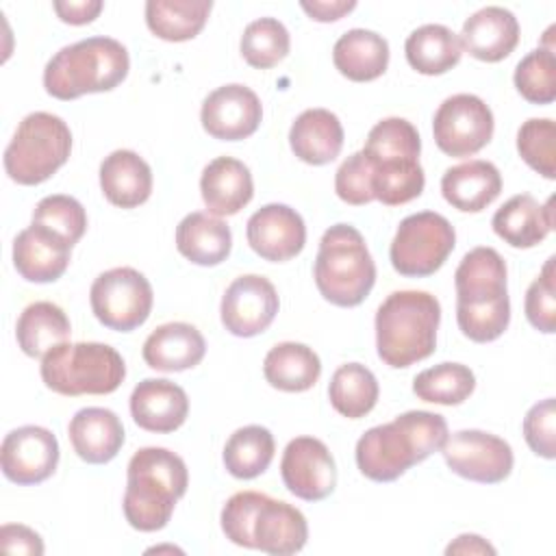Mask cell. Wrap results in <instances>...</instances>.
<instances>
[{"mask_svg":"<svg viewBox=\"0 0 556 556\" xmlns=\"http://www.w3.org/2000/svg\"><path fill=\"white\" fill-rule=\"evenodd\" d=\"M476 389L473 371L463 363H439L419 371L413 380V393L432 404H463Z\"/></svg>","mask_w":556,"mask_h":556,"instance_id":"obj_38","label":"cell"},{"mask_svg":"<svg viewBox=\"0 0 556 556\" xmlns=\"http://www.w3.org/2000/svg\"><path fill=\"white\" fill-rule=\"evenodd\" d=\"M74 452L89 465H104L117 456L124 445V426L119 417L100 406L80 408L67 426Z\"/></svg>","mask_w":556,"mask_h":556,"instance_id":"obj_24","label":"cell"},{"mask_svg":"<svg viewBox=\"0 0 556 556\" xmlns=\"http://www.w3.org/2000/svg\"><path fill=\"white\" fill-rule=\"evenodd\" d=\"M59 465V441L43 426L11 430L0 447V467L7 480L30 486L48 480Z\"/></svg>","mask_w":556,"mask_h":556,"instance_id":"obj_15","label":"cell"},{"mask_svg":"<svg viewBox=\"0 0 556 556\" xmlns=\"http://www.w3.org/2000/svg\"><path fill=\"white\" fill-rule=\"evenodd\" d=\"M458 39L473 59L497 63L517 48L519 22L504 7H484L465 20Z\"/></svg>","mask_w":556,"mask_h":556,"instance_id":"obj_21","label":"cell"},{"mask_svg":"<svg viewBox=\"0 0 556 556\" xmlns=\"http://www.w3.org/2000/svg\"><path fill=\"white\" fill-rule=\"evenodd\" d=\"M274 434L263 426H243L235 430L224 445V467L239 480L261 476L274 460Z\"/></svg>","mask_w":556,"mask_h":556,"instance_id":"obj_36","label":"cell"},{"mask_svg":"<svg viewBox=\"0 0 556 556\" xmlns=\"http://www.w3.org/2000/svg\"><path fill=\"white\" fill-rule=\"evenodd\" d=\"M332 63L341 76L354 83L376 80L387 72L389 43L374 30L352 28L334 41Z\"/></svg>","mask_w":556,"mask_h":556,"instance_id":"obj_29","label":"cell"},{"mask_svg":"<svg viewBox=\"0 0 556 556\" xmlns=\"http://www.w3.org/2000/svg\"><path fill=\"white\" fill-rule=\"evenodd\" d=\"M239 48L248 65L256 70H269L289 54L291 37L280 20L258 17L245 26Z\"/></svg>","mask_w":556,"mask_h":556,"instance_id":"obj_39","label":"cell"},{"mask_svg":"<svg viewBox=\"0 0 556 556\" xmlns=\"http://www.w3.org/2000/svg\"><path fill=\"white\" fill-rule=\"evenodd\" d=\"M245 237L261 258L285 263L302 252L306 243V226L295 208L274 202L252 213Z\"/></svg>","mask_w":556,"mask_h":556,"instance_id":"obj_18","label":"cell"},{"mask_svg":"<svg viewBox=\"0 0 556 556\" xmlns=\"http://www.w3.org/2000/svg\"><path fill=\"white\" fill-rule=\"evenodd\" d=\"M337 195L352 206L369 204L374 198L371 189V163L363 150L350 154L334 174Z\"/></svg>","mask_w":556,"mask_h":556,"instance_id":"obj_45","label":"cell"},{"mask_svg":"<svg viewBox=\"0 0 556 556\" xmlns=\"http://www.w3.org/2000/svg\"><path fill=\"white\" fill-rule=\"evenodd\" d=\"M515 87L532 104H552L556 100V56L552 48L528 52L515 67Z\"/></svg>","mask_w":556,"mask_h":556,"instance_id":"obj_40","label":"cell"},{"mask_svg":"<svg viewBox=\"0 0 556 556\" xmlns=\"http://www.w3.org/2000/svg\"><path fill=\"white\" fill-rule=\"evenodd\" d=\"M367 156V154H365ZM371 189L374 198L387 206H400L421 195L426 176L419 159L380 156L371 159Z\"/></svg>","mask_w":556,"mask_h":556,"instance_id":"obj_35","label":"cell"},{"mask_svg":"<svg viewBox=\"0 0 556 556\" xmlns=\"http://www.w3.org/2000/svg\"><path fill=\"white\" fill-rule=\"evenodd\" d=\"M72 248L61 235L33 222L13 241V265L28 282H54L65 274Z\"/></svg>","mask_w":556,"mask_h":556,"instance_id":"obj_19","label":"cell"},{"mask_svg":"<svg viewBox=\"0 0 556 556\" xmlns=\"http://www.w3.org/2000/svg\"><path fill=\"white\" fill-rule=\"evenodd\" d=\"M0 545L7 554H28V556H41L43 543L41 536L22 523H7L0 530Z\"/></svg>","mask_w":556,"mask_h":556,"instance_id":"obj_47","label":"cell"},{"mask_svg":"<svg viewBox=\"0 0 556 556\" xmlns=\"http://www.w3.org/2000/svg\"><path fill=\"white\" fill-rule=\"evenodd\" d=\"M43 384L61 395H106L126 378L122 354L98 341L59 343L41 356Z\"/></svg>","mask_w":556,"mask_h":556,"instance_id":"obj_7","label":"cell"},{"mask_svg":"<svg viewBox=\"0 0 556 556\" xmlns=\"http://www.w3.org/2000/svg\"><path fill=\"white\" fill-rule=\"evenodd\" d=\"M265 380L280 391H308L321 376V361L313 348L295 341L276 343L263 361Z\"/></svg>","mask_w":556,"mask_h":556,"instance_id":"obj_31","label":"cell"},{"mask_svg":"<svg viewBox=\"0 0 556 556\" xmlns=\"http://www.w3.org/2000/svg\"><path fill=\"white\" fill-rule=\"evenodd\" d=\"M128 50L113 37H87L63 46L43 67V87L56 100L115 89L128 74Z\"/></svg>","mask_w":556,"mask_h":556,"instance_id":"obj_5","label":"cell"},{"mask_svg":"<svg viewBox=\"0 0 556 556\" xmlns=\"http://www.w3.org/2000/svg\"><path fill=\"white\" fill-rule=\"evenodd\" d=\"M519 156L543 178H556V124L549 117H532L517 130Z\"/></svg>","mask_w":556,"mask_h":556,"instance_id":"obj_41","label":"cell"},{"mask_svg":"<svg viewBox=\"0 0 556 556\" xmlns=\"http://www.w3.org/2000/svg\"><path fill=\"white\" fill-rule=\"evenodd\" d=\"M278 306L280 300L276 287L265 276L245 274L228 285L222 298L219 315L230 334L248 339L265 332L271 326Z\"/></svg>","mask_w":556,"mask_h":556,"instance_id":"obj_13","label":"cell"},{"mask_svg":"<svg viewBox=\"0 0 556 556\" xmlns=\"http://www.w3.org/2000/svg\"><path fill=\"white\" fill-rule=\"evenodd\" d=\"M206 354L202 332L187 321H169L150 332L141 356L156 371H185L195 367Z\"/></svg>","mask_w":556,"mask_h":556,"instance_id":"obj_25","label":"cell"},{"mask_svg":"<svg viewBox=\"0 0 556 556\" xmlns=\"http://www.w3.org/2000/svg\"><path fill=\"white\" fill-rule=\"evenodd\" d=\"M447 421L430 410H408L369 428L356 441V465L374 482H393L413 465L441 450Z\"/></svg>","mask_w":556,"mask_h":556,"instance_id":"obj_1","label":"cell"},{"mask_svg":"<svg viewBox=\"0 0 556 556\" xmlns=\"http://www.w3.org/2000/svg\"><path fill=\"white\" fill-rule=\"evenodd\" d=\"M102 0H56L52 2V9L56 11L59 20L65 24H74V26H83L93 22L100 11H102Z\"/></svg>","mask_w":556,"mask_h":556,"instance_id":"obj_48","label":"cell"},{"mask_svg":"<svg viewBox=\"0 0 556 556\" xmlns=\"http://www.w3.org/2000/svg\"><path fill=\"white\" fill-rule=\"evenodd\" d=\"M315 285L334 306H358L376 282V263L363 235L350 224L330 226L319 241L313 267Z\"/></svg>","mask_w":556,"mask_h":556,"instance_id":"obj_6","label":"cell"},{"mask_svg":"<svg viewBox=\"0 0 556 556\" xmlns=\"http://www.w3.org/2000/svg\"><path fill=\"white\" fill-rule=\"evenodd\" d=\"M280 476L289 493L306 502H319L337 486L334 458L326 443L315 437H295L287 443Z\"/></svg>","mask_w":556,"mask_h":556,"instance_id":"obj_14","label":"cell"},{"mask_svg":"<svg viewBox=\"0 0 556 556\" xmlns=\"http://www.w3.org/2000/svg\"><path fill=\"white\" fill-rule=\"evenodd\" d=\"M70 332L72 326L63 308L46 300L28 304L15 324L17 345L30 358H39L54 345L65 343Z\"/></svg>","mask_w":556,"mask_h":556,"instance_id":"obj_33","label":"cell"},{"mask_svg":"<svg viewBox=\"0 0 556 556\" xmlns=\"http://www.w3.org/2000/svg\"><path fill=\"white\" fill-rule=\"evenodd\" d=\"M493 113L489 104L473 93H456L445 98L432 119L434 143L447 156H471L480 152L493 137Z\"/></svg>","mask_w":556,"mask_h":556,"instance_id":"obj_11","label":"cell"},{"mask_svg":"<svg viewBox=\"0 0 556 556\" xmlns=\"http://www.w3.org/2000/svg\"><path fill=\"white\" fill-rule=\"evenodd\" d=\"M211 0H148L146 24L165 41H189L206 24Z\"/></svg>","mask_w":556,"mask_h":556,"instance_id":"obj_34","label":"cell"},{"mask_svg":"<svg viewBox=\"0 0 556 556\" xmlns=\"http://www.w3.org/2000/svg\"><path fill=\"white\" fill-rule=\"evenodd\" d=\"M72 152L70 126L52 113H28L4 150V172L17 185L46 182Z\"/></svg>","mask_w":556,"mask_h":556,"instance_id":"obj_8","label":"cell"},{"mask_svg":"<svg viewBox=\"0 0 556 556\" xmlns=\"http://www.w3.org/2000/svg\"><path fill=\"white\" fill-rule=\"evenodd\" d=\"M263 117L258 96L239 83L222 85L211 91L200 111L202 128L222 141H239L256 132Z\"/></svg>","mask_w":556,"mask_h":556,"instance_id":"obj_17","label":"cell"},{"mask_svg":"<svg viewBox=\"0 0 556 556\" xmlns=\"http://www.w3.org/2000/svg\"><path fill=\"white\" fill-rule=\"evenodd\" d=\"M445 554H495V547L478 534H460L445 547Z\"/></svg>","mask_w":556,"mask_h":556,"instance_id":"obj_50","label":"cell"},{"mask_svg":"<svg viewBox=\"0 0 556 556\" xmlns=\"http://www.w3.org/2000/svg\"><path fill=\"white\" fill-rule=\"evenodd\" d=\"M378 395L380 387L376 376L361 363L341 365L328 384L332 408L348 419L365 417L376 406Z\"/></svg>","mask_w":556,"mask_h":556,"instance_id":"obj_37","label":"cell"},{"mask_svg":"<svg viewBox=\"0 0 556 556\" xmlns=\"http://www.w3.org/2000/svg\"><path fill=\"white\" fill-rule=\"evenodd\" d=\"M554 198L539 204L530 193H517L504 202L493 219V232L513 248H534L554 228Z\"/></svg>","mask_w":556,"mask_h":556,"instance_id":"obj_23","label":"cell"},{"mask_svg":"<svg viewBox=\"0 0 556 556\" xmlns=\"http://www.w3.org/2000/svg\"><path fill=\"white\" fill-rule=\"evenodd\" d=\"M130 415L148 432H174L189 415V397L172 380L146 378L130 393Z\"/></svg>","mask_w":556,"mask_h":556,"instance_id":"obj_20","label":"cell"},{"mask_svg":"<svg viewBox=\"0 0 556 556\" xmlns=\"http://www.w3.org/2000/svg\"><path fill=\"white\" fill-rule=\"evenodd\" d=\"M454 245L456 232L450 219L434 211H421L400 222L389 258L400 276L424 278L447 261Z\"/></svg>","mask_w":556,"mask_h":556,"instance_id":"obj_9","label":"cell"},{"mask_svg":"<svg viewBox=\"0 0 556 556\" xmlns=\"http://www.w3.org/2000/svg\"><path fill=\"white\" fill-rule=\"evenodd\" d=\"M308 539V523L295 506L258 493L250 526L248 547L274 556H289L300 552Z\"/></svg>","mask_w":556,"mask_h":556,"instance_id":"obj_16","label":"cell"},{"mask_svg":"<svg viewBox=\"0 0 556 556\" xmlns=\"http://www.w3.org/2000/svg\"><path fill=\"white\" fill-rule=\"evenodd\" d=\"M100 189L119 208H135L152 193V169L132 150H115L100 163Z\"/></svg>","mask_w":556,"mask_h":556,"instance_id":"obj_28","label":"cell"},{"mask_svg":"<svg viewBox=\"0 0 556 556\" xmlns=\"http://www.w3.org/2000/svg\"><path fill=\"white\" fill-rule=\"evenodd\" d=\"M441 454L456 476L482 484L506 480L515 463L508 441L484 430H458L447 434Z\"/></svg>","mask_w":556,"mask_h":556,"instance_id":"obj_12","label":"cell"},{"mask_svg":"<svg viewBox=\"0 0 556 556\" xmlns=\"http://www.w3.org/2000/svg\"><path fill=\"white\" fill-rule=\"evenodd\" d=\"M506 263L489 245L469 250L454 271L456 321L460 332L489 343L504 334L510 321V300L506 289Z\"/></svg>","mask_w":556,"mask_h":556,"instance_id":"obj_2","label":"cell"},{"mask_svg":"<svg viewBox=\"0 0 556 556\" xmlns=\"http://www.w3.org/2000/svg\"><path fill=\"white\" fill-rule=\"evenodd\" d=\"M554 256H549L541 274L530 282L523 300L526 317L532 328L539 332L552 334L556 330V276H554Z\"/></svg>","mask_w":556,"mask_h":556,"instance_id":"obj_44","label":"cell"},{"mask_svg":"<svg viewBox=\"0 0 556 556\" xmlns=\"http://www.w3.org/2000/svg\"><path fill=\"white\" fill-rule=\"evenodd\" d=\"M185 460L165 447H141L128 460L124 517L141 532H156L172 519L176 502L187 493Z\"/></svg>","mask_w":556,"mask_h":556,"instance_id":"obj_3","label":"cell"},{"mask_svg":"<svg viewBox=\"0 0 556 556\" xmlns=\"http://www.w3.org/2000/svg\"><path fill=\"white\" fill-rule=\"evenodd\" d=\"M200 191L211 215L228 217L252 200L254 182L245 163L232 156H217L202 169Z\"/></svg>","mask_w":556,"mask_h":556,"instance_id":"obj_22","label":"cell"},{"mask_svg":"<svg viewBox=\"0 0 556 556\" xmlns=\"http://www.w3.org/2000/svg\"><path fill=\"white\" fill-rule=\"evenodd\" d=\"M89 302L104 328L130 332L150 317L154 293L150 280L135 267H113L93 280Z\"/></svg>","mask_w":556,"mask_h":556,"instance_id":"obj_10","label":"cell"},{"mask_svg":"<svg viewBox=\"0 0 556 556\" xmlns=\"http://www.w3.org/2000/svg\"><path fill=\"white\" fill-rule=\"evenodd\" d=\"M502 191L500 169L491 161L473 159L445 169L441 193L447 204L463 213H480L497 200Z\"/></svg>","mask_w":556,"mask_h":556,"instance_id":"obj_26","label":"cell"},{"mask_svg":"<svg viewBox=\"0 0 556 556\" xmlns=\"http://www.w3.org/2000/svg\"><path fill=\"white\" fill-rule=\"evenodd\" d=\"M178 252L195 265L213 267L228 258L232 235L226 222L211 213H189L176 226Z\"/></svg>","mask_w":556,"mask_h":556,"instance_id":"obj_30","label":"cell"},{"mask_svg":"<svg viewBox=\"0 0 556 556\" xmlns=\"http://www.w3.org/2000/svg\"><path fill=\"white\" fill-rule=\"evenodd\" d=\"M441 304L428 291H393L376 311V348L384 365L404 369L437 348Z\"/></svg>","mask_w":556,"mask_h":556,"instance_id":"obj_4","label":"cell"},{"mask_svg":"<svg viewBox=\"0 0 556 556\" xmlns=\"http://www.w3.org/2000/svg\"><path fill=\"white\" fill-rule=\"evenodd\" d=\"M33 222L54 230L72 245L78 243L87 230L85 206L76 198L65 193L41 198L33 211Z\"/></svg>","mask_w":556,"mask_h":556,"instance_id":"obj_42","label":"cell"},{"mask_svg":"<svg viewBox=\"0 0 556 556\" xmlns=\"http://www.w3.org/2000/svg\"><path fill=\"white\" fill-rule=\"evenodd\" d=\"M289 146L300 161L326 165L334 161L343 148V126L328 109H306L291 124Z\"/></svg>","mask_w":556,"mask_h":556,"instance_id":"obj_27","label":"cell"},{"mask_svg":"<svg viewBox=\"0 0 556 556\" xmlns=\"http://www.w3.org/2000/svg\"><path fill=\"white\" fill-rule=\"evenodd\" d=\"M300 7L308 13L311 20L315 22H337L341 20L345 13L354 11L356 9V2L354 0H302Z\"/></svg>","mask_w":556,"mask_h":556,"instance_id":"obj_49","label":"cell"},{"mask_svg":"<svg viewBox=\"0 0 556 556\" xmlns=\"http://www.w3.org/2000/svg\"><path fill=\"white\" fill-rule=\"evenodd\" d=\"M404 52L413 70L426 76H439L458 65L463 46L452 28L443 24H424L406 37Z\"/></svg>","mask_w":556,"mask_h":556,"instance_id":"obj_32","label":"cell"},{"mask_svg":"<svg viewBox=\"0 0 556 556\" xmlns=\"http://www.w3.org/2000/svg\"><path fill=\"white\" fill-rule=\"evenodd\" d=\"M363 152L367 156H410L419 159L421 139L417 128L404 117L380 119L367 135Z\"/></svg>","mask_w":556,"mask_h":556,"instance_id":"obj_43","label":"cell"},{"mask_svg":"<svg viewBox=\"0 0 556 556\" xmlns=\"http://www.w3.org/2000/svg\"><path fill=\"white\" fill-rule=\"evenodd\" d=\"M523 439L536 456L552 460L556 456V402L545 397L523 417Z\"/></svg>","mask_w":556,"mask_h":556,"instance_id":"obj_46","label":"cell"}]
</instances>
